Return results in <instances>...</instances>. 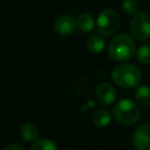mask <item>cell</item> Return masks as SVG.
Listing matches in <instances>:
<instances>
[{
	"instance_id": "cell-1",
	"label": "cell",
	"mask_w": 150,
	"mask_h": 150,
	"mask_svg": "<svg viewBox=\"0 0 150 150\" xmlns=\"http://www.w3.org/2000/svg\"><path fill=\"white\" fill-rule=\"evenodd\" d=\"M136 53L135 42L132 38L125 33L118 34L109 42L108 54L111 60L116 62H124L130 60Z\"/></svg>"
},
{
	"instance_id": "cell-2",
	"label": "cell",
	"mask_w": 150,
	"mask_h": 150,
	"mask_svg": "<svg viewBox=\"0 0 150 150\" xmlns=\"http://www.w3.org/2000/svg\"><path fill=\"white\" fill-rule=\"evenodd\" d=\"M111 79L118 87L134 88L141 81V70L131 63H120L111 70Z\"/></svg>"
},
{
	"instance_id": "cell-3",
	"label": "cell",
	"mask_w": 150,
	"mask_h": 150,
	"mask_svg": "<svg viewBox=\"0 0 150 150\" xmlns=\"http://www.w3.org/2000/svg\"><path fill=\"white\" fill-rule=\"evenodd\" d=\"M114 118L123 125H132L138 122L141 117V110L137 103L129 98H122L115 103L112 108Z\"/></svg>"
},
{
	"instance_id": "cell-4",
	"label": "cell",
	"mask_w": 150,
	"mask_h": 150,
	"mask_svg": "<svg viewBox=\"0 0 150 150\" xmlns=\"http://www.w3.org/2000/svg\"><path fill=\"white\" fill-rule=\"evenodd\" d=\"M121 26L120 15L109 8L103 9L96 18V28L103 36H110L115 34Z\"/></svg>"
},
{
	"instance_id": "cell-5",
	"label": "cell",
	"mask_w": 150,
	"mask_h": 150,
	"mask_svg": "<svg viewBox=\"0 0 150 150\" xmlns=\"http://www.w3.org/2000/svg\"><path fill=\"white\" fill-rule=\"evenodd\" d=\"M130 32L131 35L139 41L148 40L150 38V14L139 12L134 15L130 22Z\"/></svg>"
},
{
	"instance_id": "cell-6",
	"label": "cell",
	"mask_w": 150,
	"mask_h": 150,
	"mask_svg": "<svg viewBox=\"0 0 150 150\" xmlns=\"http://www.w3.org/2000/svg\"><path fill=\"white\" fill-rule=\"evenodd\" d=\"M76 28H77L76 19H74L69 14H62V15L57 16L54 21V29L61 36L71 35Z\"/></svg>"
},
{
	"instance_id": "cell-7",
	"label": "cell",
	"mask_w": 150,
	"mask_h": 150,
	"mask_svg": "<svg viewBox=\"0 0 150 150\" xmlns=\"http://www.w3.org/2000/svg\"><path fill=\"white\" fill-rule=\"evenodd\" d=\"M95 98L101 105L107 107L112 104L116 98V90L114 86L108 82L100 83L95 90Z\"/></svg>"
},
{
	"instance_id": "cell-8",
	"label": "cell",
	"mask_w": 150,
	"mask_h": 150,
	"mask_svg": "<svg viewBox=\"0 0 150 150\" xmlns=\"http://www.w3.org/2000/svg\"><path fill=\"white\" fill-rule=\"evenodd\" d=\"M132 143L137 150H150V122L142 124L134 131Z\"/></svg>"
},
{
	"instance_id": "cell-9",
	"label": "cell",
	"mask_w": 150,
	"mask_h": 150,
	"mask_svg": "<svg viewBox=\"0 0 150 150\" xmlns=\"http://www.w3.org/2000/svg\"><path fill=\"white\" fill-rule=\"evenodd\" d=\"M20 136L22 137L23 141L26 142H32V141H36L38 136H39V129L38 127L32 123V122H25L21 127H20Z\"/></svg>"
},
{
	"instance_id": "cell-10",
	"label": "cell",
	"mask_w": 150,
	"mask_h": 150,
	"mask_svg": "<svg viewBox=\"0 0 150 150\" xmlns=\"http://www.w3.org/2000/svg\"><path fill=\"white\" fill-rule=\"evenodd\" d=\"M95 25H96V22L94 21V18H93L89 13H81V14L76 18V26H77V29L81 30V32H83V33L91 32Z\"/></svg>"
},
{
	"instance_id": "cell-11",
	"label": "cell",
	"mask_w": 150,
	"mask_h": 150,
	"mask_svg": "<svg viewBox=\"0 0 150 150\" xmlns=\"http://www.w3.org/2000/svg\"><path fill=\"white\" fill-rule=\"evenodd\" d=\"M91 121H93V123H94L95 127H97V128H104V127H107L110 123L111 115H110V112L107 109L101 108V109H97L96 111H94V114L91 116Z\"/></svg>"
},
{
	"instance_id": "cell-12",
	"label": "cell",
	"mask_w": 150,
	"mask_h": 150,
	"mask_svg": "<svg viewBox=\"0 0 150 150\" xmlns=\"http://www.w3.org/2000/svg\"><path fill=\"white\" fill-rule=\"evenodd\" d=\"M104 46H105V41H104L103 35H101V34H94L87 41L88 50L91 52V53H95V54L102 52Z\"/></svg>"
},
{
	"instance_id": "cell-13",
	"label": "cell",
	"mask_w": 150,
	"mask_h": 150,
	"mask_svg": "<svg viewBox=\"0 0 150 150\" xmlns=\"http://www.w3.org/2000/svg\"><path fill=\"white\" fill-rule=\"evenodd\" d=\"M136 102L142 107L150 105V87L148 86H139L135 91Z\"/></svg>"
},
{
	"instance_id": "cell-14",
	"label": "cell",
	"mask_w": 150,
	"mask_h": 150,
	"mask_svg": "<svg viewBox=\"0 0 150 150\" xmlns=\"http://www.w3.org/2000/svg\"><path fill=\"white\" fill-rule=\"evenodd\" d=\"M136 59L139 63L150 64V43H144L136 50Z\"/></svg>"
},
{
	"instance_id": "cell-15",
	"label": "cell",
	"mask_w": 150,
	"mask_h": 150,
	"mask_svg": "<svg viewBox=\"0 0 150 150\" xmlns=\"http://www.w3.org/2000/svg\"><path fill=\"white\" fill-rule=\"evenodd\" d=\"M30 150H57L55 143L49 138H40L36 139L33 145L30 146Z\"/></svg>"
},
{
	"instance_id": "cell-16",
	"label": "cell",
	"mask_w": 150,
	"mask_h": 150,
	"mask_svg": "<svg viewBox=\"0 0 150 150\" xmlns=\"http://www.w3.org/2000/svg\"><path fill=\"white\" fill-rule=\"evenodd\" d=\"M121 7L127 14L136 15V14L139 13L141 4H139L138 0H123L122 4H121Z\"/></svg>"
},
{
	"instance_id": "cell-17",
	"label": "cell",
	"mask_w": 150,
	"mask_h": 150,
	"mask_svg": "<svg viewBox=\"0 0 150 150\" xmlns=\"http://www.w3.org/2000/svg\"><path fill=\"white\" fill-rule=\"evenodd\" d=\"M4 150H23V148L16 143H12V144H8Z\"/></svg>"
},
{
	"instance_id": "cell-18",
	"label": "cell",
	"mask_w": 150,
	"mask_h": 150,
	"mask_svg": "<svg viewBox=\"0 0 150 150\" xmlns=\"http://www.w3.org/2000/svg\"><path fill=\"white\" fill-rule=\"evenodd\" d=\"M66 150H71V149H66Z\"/></svg>"
}]
</instances>
